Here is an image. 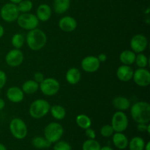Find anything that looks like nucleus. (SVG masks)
Wrapping results in <instances>:
<instances>
[{
    "label": "nucleus",
    "instance_id": "f257e3e1",
    "mask_svg": "<svg viewBox=\"0 0 150 150\" xmlns=\"http://www.w3.org/2000/svg\"><path fill=\"white\" fill-rule=\"evenodd\" d=\"M130 115L136 123H146L150 122V104L144 101H139L130 106Z\"/></svg>",
    "mask_w": 150,
    "mask_h": 150
},
{
    "label": "nucleus",
    "instance_id": "f03ea898",
    "mask_svg": "<svg viewBox=\"0 0 150 150\" xmlns=\"http://www.w3.org/2000/svg\"><path fill=\"white\" fill-rule=\"evenodd\" d=\"M47 40L46 34L38 28L29 31L26 38L28 47L34 51L42 49L46 45Z\"/></svg>",
    "mask_w": 150,
    "mask_h": 150
},
{
    "label": "nucleus",
    "instance_id": "7ed1b4c3",
    "mask_svg": "<svg viewBox=\"0 0 150 150\" xmlns=\"http://www.w3.org/2000/svg\"><path fill=\"white\" fill-rule=\"evenodd\" d=\"M50 108H51V105L46 100H35L29 106V115L31 116V117L36 120L43 118L49 113Z\"/></svg>",
    "mask_w": 150,
    "mask_h": 150
},
{
    "label": "nucleus",
    "instance_id": "20e7f679",
    "mask_svg": "<svg viewBox=\"0 0 150 150\" xmlns=\"http://www.w3.org/2000/svg\"><path fill=\"white\" fill-rule=\"evenodd\" d=\"M64 134V128L62 125L58 122H51L46 125L44 129L45 138L51 144L59 141Z\"/></svg>",
    "mask_w": 150,
    "mask_h": 150
},
{
    "label": "nucleus",
    "instance_id": "39448f33",
    "mask_svg": "<svg viewBox=\"0 0 150 150\" xmlns=\"http://www.w3.org/2000/svg\"><path fill=\"white\" fill-rule=\"evenodd\" d=\"M9 128L13 137L18 140L24 139L28 134L27 125L25 122L20 118L13 119L10 122Z\"/></svg>",
    "mask_w": 150,
    "mask_h": 150
},
{
    "label": "nucleus",
    "instance_id": "423d86ee",
    "mask_svg": "<svg viewBox=\"0 0 150 150\" xmlns=\"http://www.w3.org/2000/svg\"><path fill=\"white\" fill-rule=\"evenodd\" d=\"M16 21L21 29L26 31L36 29L39 25V20L36 15L29 13H20Z\"/></svg>",
    "mask_w": 150,
    "mask_h": 150
},
{
    "label": "nucleus",
    "instance_id": "0eeeda50",
    "mask_svg": "<svg viewBox=\"0 0 150 150\" xmlns=\"http://www.w3.org/2000/svg\"><path fill=\"white\" fill-rule=\"evenodd\" d=\"M20 13L17 4L11 2L6 3L0 10V16L1 19L7 23L16 21Z\"/></svg>",
    "mask_w": 150,
    "mask_h": 150
},
{
    "label": "nucleus",
    "instance_id": "6e6552de",
    "mask_svg": "<svg viewBox=\"0 0 150 150\" xmlns=\"http://www.w3.org/2000/svg\"><path fill=\"white\" fill-rule=\"evenodd\" d=\"M39 85V89L45 96H54L58 93L60 89L59 82L54 78H45Z\"/></svg>",
    "mask_w": 150,
    "mask_h": 150
},
{
    "label": "nucleus",
    "instance_id": "1a4fd4ad",
    "mask_svg": "<svg viewBox=\"0 0 150 150\" xmlns=\"http://www.w3.org/2000/svg\"><path fill=\"white\" fill-rule=\"evenodd\" d=\"M129 125L128 117L124 111H117L113 115L111 118V125L114 132L123 133L127 130Z\"/></svg>",
    "mask_w": 150,
    "mask_h": 150
},
{
    "label": "nucleus",
    "instance_id": "9d476101",
    "mask_svg": "<svg viewBox=\"0 0 150 150\" xmlns=\"http://www.w3.org/2000/svg\"><path fill=\"white\" fill-rule=\"evenodd\" d=\"M131 51L134 53H143L148 45V40L146 36L142 34H137L133 36L130 42Z\"/></svg>",
    "mask_w": 150,
    "mask_h": 150
},
{
    "label": "nucleus",
    "instance_id": "9b49d317",
    "mask_svg": "<svg viewBox=\"0 0 150 150\" xmlns=\"http://www.w3.org/2000/svg\"><path fill=\"white\" fill-rule=\"evenodd\" d=\"M24 59L23 53L18 48L10 50L5 56V62L10 67H18L23 63Z\"/></svg>",
    "mask_w": 150,
    "mask_h": 150
},
{
    "label": "nucleus",
    "instance_id": "f8f14e48",
    "mask_svg": "<svg viewBox=\"0 0 150 150\" xmlns=\"http://www.w3.org/2000/svg\"><path fill=\"white\" fill-rule=\"evenodd\" d=\"M133 80L141 87H146L150 84V73L146 68H138L133 72Z\"/></svg>",
    "mask_w": 150,
    "mask_h": 150
},
{
    "label": "nucleus",
    "instance_id": "ddd939ff",
    "mask_svg": "<svg viewBox=\"0 0 150 150\" xmlns=\"http://www.w3.org/2000/svg\"><path fill=\"white\" fill-rule=\"evenodd\" d=\"M81 66L83 71L86 73H95L99 70L100 62L97 57L88 56L82 59Z\"/></svg>",
    "mask_w": 150,
    "mask_h": 150
},
{
    "label": "nucleus",
    "instance_id": "4468645a",
    "mask_svg": "<svg viewBox=\"0 0 150 150\" xmlns=\"http://www.w3.org/2000/svg\"><path fill=\"white\" fill-rule=\"evenodd\" d=\"M6 97L10 102L13 103H18L21 102L24 98V93L22 91L21 88L13 86L7 89Z\"/></svg>",
    "mask_w": 150,
    "mask_h": 150
},
{
    "label": "nucleus",
    "instance_id": "2eb2a0df",
    "mask_svg": "<svg viewBox=\"0 0 150 150\" xmlns=\"http://www.w3.org/2000/svg\"><path fill=\"white\" fill-rule=\"evenodd\" d=\"M77 25L76 19L70 16H64L59 21V27L64 32H73L77 28Z\"/></svg>",
    "mask_w": 150,
    "mask_h": 150
},
{
    "label": "nucleus",
    "instance_id": "dca6fc26",
    "mask_svg": "<svg viewBox=\"0 0 150 150\" xmlns=\"http://www.w3.org/2000/svg\"><path fill=\"white\" fill-rule=\"evenodd\" d=\"M133 70L130 66L122 64L117 68L116 74L117 79L122 82H128L133 79Z\"/></svg>",
    "mask_w": 150,
    "mask_h": 150
},
{
    "label": "nucleus",
    "instance_id": "f3484780",
    "mask_svg": "<svg viewBox=\"0 0 150 150\" xmlns=\"http://www.w3.org/2000/svg\"><path fill=\"white\" fill-rule=\"evenodd\" d=\"M52 10L51 7L47 4H41L38 7L36 10V16L39 21L46 22L51 18Z\"/></svg>",
    "mask_w": 150,
    "mask_h": 150
},
{
    "label": "nucleus",
    "instance_id": "a211bd4d",
    "mask_svg": "<svg viewBox=\"0 0 150 150\" xmlns=\"http://www.w3.org/2000/svg\"><path fill=\"white\" fill-rule=\"evenodd\" d=\"M112 105L118 111H125L130 108L131 103L126 97L117 96L113 99Z\"/></svg>",
    "mask_w": 150,
    "mask_h": 150
},
{
    "label": "nucleus",
    "instance_id": "6ab92c4d",
    "mask_svg": "<svg viewBox=\"0 0 150 150\" xmlns=\"http://www.w3.org/2000/svg\"><path fill=\"white\" fill-rule=\"evenodd\" d=\"M112 142L114 146L119 149H125L128 146V139L122 133H117L113 134Z\"/></svg>",
    "mask_w": 150,
    "mask_h": 150
},
{
    "label": "nucleus",
    "instance_id": "aec40b11",
    "mask_svg": "<svg viewBox=\"0 0 150 150\" xmlns=\"http://www.w3.org/2000/svg\"><path fill=\"white\" fill-rule=\"evenodd\" d=\"M66 81L71 85H76L81 79V73L77 67H71L67 71L65 74Z\"/></svg>",
    "mask_w": 150,
    "mask_h": 150
},
{
    "label": "nucleus",
    "instance_id": "412c9836",
    "mask_svg": "<svg viewBox=\"0 0 150 150\" xmlns=\"http://www.w3.org/2000/svg\"><path fill=\"white\" fill-rule=\"evenodd\" d=\"M136 56V53L131 50H125L120 54V61L122 64L130 66L135 63Z\"/></svg>",
    "mask_w": 150,
    "mask_h": 150
},
{
    "label": "nucleus",
    "instance_id": "4be33fe9",
    "mask_svg": "<svg viewBox=\"0 0 150 150\" xmlns=\"http://www.w3.org/2000/svg\"><path fill=\"white\" fill-rule=\"evenodd\" d=\"M39 83L34 80L26 81L21 86V89L24 94L32 95L39 90Z\"/></svg>",
    "mask_w": 150,
    "mask_h": 150
},
{
    "label": "nucleus",
    "instance_id": "5701e85b",
    "mask_svg": "<svg viewBox=\"0 0 150 150\" xmlns=\"http://www.w3.org/2000/svg\"><path fill=\"white\" fill-rule=\"evenodd\" d=\"M70 0H54V10L58 14H62L69 10Z\"/></svg>",
    "mask_w": 150,
    "mask_h": 150
},
{
    "label": "nucleus",
    "instance_id": "b1692460",
    "mask_svg": "<svg viewBox=\"0 0 150 150\" xmlns=\"http://www.w3.org/2000/svg\"><path fill=\"white\" fill-rule=\"evenodd\" d=\"M51 116L57 120H62L66 117V110L62 105H54L51 106L50 111Z\"/></svg>",
    "mask_w": 150,
    "mask_h": 150
},
{
    "label": "nucleus",
    "instance_id": "393cba45",
    "mask_svg": "<svg viewBox=\"0 0 150 150\" xmlns=\"http://www.w3.org/2000/svg\"><path fill=\"white\" fill-rule=\"evenodd\" d=\"M76 122L77 125L83 130H86L89 127H91V125H92V120L89 116L86 114H82L78 115L76 118Z\"/></svg>",
    "mask_w": 150,
    "mask_h": 150
},
{
    "label": "nucleus",
    "instance_id": "a878e982",
    "mask_svg": "<svg viewBox=\"0 0 150 150\" xmlns=\"http://www.w3.org/2000/svg\"><path fill=\"white\" fill-rule=\"evenodd\" d=\"M145 142L142 137L135 136L132 138L128 142V147L130 150H144L145 146Z\"/></svg>",
    "mask_w": 150,
    "mask_h": 150
},
{
    "label": "nucleus",
    "instance_id": "bb28decb",
    "mask_svg": "<svg viewBox=\"0 0 150 150\" xmlns=\"http://www.w3.org/2000/svg\"><path fill=\"white\" fill-rule=\"evenodd\" d=\"M32 144L34 147L37 149H47L51 146V143L48 142L45 138L36 136L32 141Z\"/></svg>",
    "mask_w": 150,
    "mask_h": 150
},
{
    "label": "nucleus",
    "instance_id": "cd10ccee",
    "mask_svg": "<svg viewBox=\"0 0 150 150\" xmlns=\"http://www.w3.org/2000/svg\"><path fill=\"white\" fill-rule=\"evenodd\" d=\"M25 40H26V39L23 35L20 33H16L13 35V36L11 38L12 45L14 47V48L20 49L23 47Z\"/></svg>",
    "mask_w": 150,
    "mask_h": 150
},
{
    "label": "nucleus",
    "instance_id": "c85d7f7f",
    "mask_svg": "<svg viewBox=\"0 0 150 150\" xmlns=\"http://www.w3.org/2000/svg\"><path fill=\"white\" fill-rule=\"evenodd\" d=\"M100 144L95 139H88L82 145V150H100Z\"/></svg>",
    "mask_w": 150,
    "mask_h": 150
},
{
    "label": "nucleus",
    "instance_id": "c756f323",
    "mask_svg": "<svg viewBox=\"0 0 150 150\" xmlns=\"http://www.w3.org/2000/svg\"><path fill=\"white\" fill-rule=\"evenodd\" d=\"M17 6L21 13H29L32 10L33 3L31 0H22Z\"/></svg>",
    "mask_w": 150,
    "mask_h": 150
},
{
    "label": "nucleus",
    "instance_id": "7c9ffc66",
    "mask_svg": "<svg viewBox=\"0 0 150 150\" xmlns=\"http://www.w3.org/2000/svg\"><path fill=\"white\" fill-rule=\"evenodd\" d=\"M135 63L139 67V68H146L149 63L148 57L143 53H139L136 56Z\"/></svg>",
    "mask_w": 150,
    "mask_h": 150
},
{
    "label": "nucleus",
    "instance_id": "2f4dec72",
    "mask_svg": "<svg viewBox=\"0 0 150 150\" xmlns=\"http://www.w3.org/2000/svg\"><path fill=\"white\" fill-rule=\"evenodd\" d=\"M100 132L101 136L105 138L111 137L115 133L111 125H103L100 128Z\"/></svg>",
    "mask_w": 150,
    "mask_h": 150
},
{
    "label": "nucleus",
    "instance_id": "473e14b6",
    "mask_svg": "<svg viewBox=\"0 0 150 150\" xmlns=\"http://www.w3.org/2000/svg\"><path fill=\"white\" fill-rule=\"evenodd\" d=\"M54 150H72V146L65 141H58L54 143Z\"/></svg>",
    "mask_w": 150,
    "mask_h": 150
},
{
    "label": "nucleus",
    "instance_id": "72a5a7b5",
    "mask_svg": "<svg viewBox=\"0 0 150 150\" xmlns=\"http://www.w3.org/2000/svg\"><path fill=\"white\" fill-rule=\"evenodd\" d=\"M7 78L5 72L0 70V90L5 86L6 83H7Z\"/></svg>",
    "mask_w": 150,
    "mask_h": 150
},
{
    "label": "nucleus",
    "instance_id": "f704fd0d",
    "mask_svg": "<svg viewBox=\"0 0 150 150\" xmlns=\"http://www.w3.org/2000/svg\"><path fill=\"white\" fill-rule=\"evenodd\" d=\"M85 134L89 139H95V138H96L95 131L91 127H89V128L85 130Z\"/></svg>",
    "mask_w": 150,
    "mask_h": 150
},
{
    "label": "nucleus",
    "instance_id": "c9c22d12",
    "mask_svg": "<svg viewBox=\"0 0 150 150\" xmlns=\"http://www.w3.org/2000/svg\"><path fill=\"white\" fill-rule=\"evenodd\" d=\"M45 79V76H44L43 73H40V72H37L34 75V81L38 82V83H40L42 81Z\"/></svg>",
    "mask_w": 150,
    "mask_h": 150
},
{
    "label": "nucleus",
    "instance_id": "e433bc0d",
    "mask_svg": "<svg viewBox=\"0 0 150 150\" xmlns=\"http://www.w3.org/2000/svg\"><path fill=\"white\" fill-rule=\"evenodd\" d=\"M147 125L148 124H146V123H138V125H137L138 130H139L140 132L146 131Z\"/></svg>",
    "mask_w": 150,
    "mask_h": 150
},
{
    "label": "nucleus",
    "instance_id": "4c0bfd02",
    "mask_svg": "<svg viewBox=\"0 0 150 150\" xmlns=\"http://www.w3.org/2000/svg\"><path fill=\"white\" fill-rule=\"evenodd\" d=\"M98 60H99L100 62V63L101 62H105L107 60L106 54H104V53H101V54H100L99 55H98Z\"/></svg>",
    "mask_w": 150,
    "mask_h": 150
},
{
    "label": "nucleus",
    "instance_id": "58836bf2",
    "mask_svg": "<svg viewBox=\"0 0 150 150\" xmlns=\"http://www.w3.org/2000/svg\"><path fill=\"white\" fill-rule=\"evenodd\" d=\"M4 107H5V102L2 98H0V111L4 109Z\"/></svg>",
    "mask_w": 150,
    "mask_h": 150
},
{
    "label": "nucleus",
    "instance_id": "ea45409f",
    "mask_svg": "<svg viewBox=\"0 0 150 150\" xmlns=\"http://www.w3.org/2000/svg\"><path fill=\"white\" fill-rule=\"evenodd\" d=\"M4 29L2 25L0 24V39L4 36Z\"/></svg>",
    "mask_w": 150,
    "mask_h": 150
},
{
    "label": "nucleus",
    "instance_id": "a19ab883",
    "mask_svg": "<svg viewBox=\"0 0 150 150\" xmlns=\"http://www.w3.org/2000/svg\"><path fill=\"white\" fill-rule=\"evenodd\" d=\"M100 150H114L113 148H111V146H101Z\"/></svg>",
    "mask_w": 150,
    "mask_h": 150
},
{
    "label": "nucleus",
    "instance_id": "79ce46f5",
    "mask_svg": "<svg viewBox=\"0 0 150 150\" xmlns=\"http://www.w3.org/2000/svg\"><path fill=\"white\" fill-rule=\"evenodd\" d=\"M144 150H150V142H148L147 143L145 144L144 146Z\"/></svg>",
    "mask_w": 150,
    "mask_h": 150
},
{
    "label": "nucleus",
    "instance_id": "37998d69",
    "mask_svg": "<svg viewBox=\"0 0 150 150\" xmlns=\"http://www.w3.org/2000/svg\"><path fill=\"white\" fill-rule=\"evenodd\" d=\"M10 2L11 3H13V4H18V3H20L21 1H22V0H10Z\"/></svg>",
    "mask_w": 150,
    "mask_h": 150
},
{
    "label": "nucleus",
    "instance_id": "c03bdc74",
    "mask_svg": "<svg viewBox=\"0 0 150 150\" xmlns=\"http://www.w3.org/2000/svg\"><path fill=\"white\" fill-rule=\"evenodd\" d=\"M0 150H7V148L3 144L0 143Z\"/></svg>",
    "mask_w": 150,
    "mask_h": 150
},
{
    "label": "nucleus",
    "instance_id": "a18cd8bd",
    "mask_svg": "<svg viewBox=\"0 0 150 150\" xmlns=\"http://www.w3.org/2000/svg\"><path fill=\"white\" fill-rule=\"evenodd\" d=\"M146 132H147L148 134H150V125H149V123H148L147 129H146Z\"/></svg>",
    "mask_w": 150,
    "mask_h": 150
}]
</instances>
